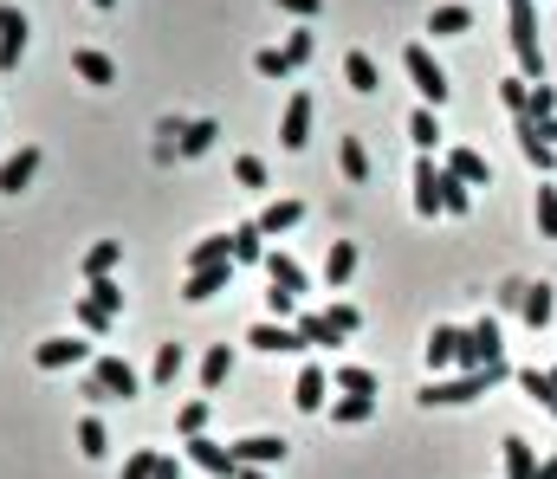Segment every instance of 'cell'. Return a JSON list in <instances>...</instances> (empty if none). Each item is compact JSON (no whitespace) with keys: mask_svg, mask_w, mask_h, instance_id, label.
Returning <instances> with one entry per match:
<instances>
[{"mask_svg":"<svg viewBox=\"0 0 557 479\" xmlns=\"http://www.w3.org/2000/svg\"><path fill=\"white\" fill-rule=\"evenodd\" d=\"M512 13V52H519L525 78H545V52H538V7L532 0H506Z\"/></svg>","mask_w":557,"mask_h":479,"instance_id":"obj_1","label":"cell"},{"mask_svg":"<svg viewBox=\"0 0 557 479\" xmlns=\"http://www.w3.org/2000/svg\"><path fill=\"white\" fill-rule=\"evenodd\" d=\"M486 389H493L486 369H467V376H428L421 408H460V402H473V395H486Z\"/></svg>","mask_w":557,"mask_h":479,"instance_id":"obj_2","label":"cell"},{"mask_svg":"<svg viewBox=\"0 0 557 479\" xmlns=\"http://www.w3.org/2000/svg\"><path fill=\"white\" fill-rule=\"evenodd\" d=\"M402 65H409V78H415L421 104H428V111H441V104H447V91H454V85H447V72L434 65V52H428V46H409V52H402Z\"/></svg>","mask_w":557,"mask_h":479,"instance_id":"obj_3","label":"cell"},{"mask_svg":"<svg viewBox=\"0 0 557 479\" xmlns=\"http://www.w3.org/2000/svg\"><path fill=\"white\" fill-rule=\"evenodd\" d=\"M188 460H195L201 473H214V479H240V460H234V447L208 441V434H188Z\"/></svg>","mask_w":557,"mask_h":479,"instance_id":"obj_4","label":"cell"},{"mask_svg":"<svg viewBox=\"0 0 557 479\" xmlns=\"http://www.w3.org/2000/svg\"><path fill=\"white\" fill-rule=\"evenodd\" d=\"M460 350H467V331H454V324H434V331H428V369H434V376L460 369Z\"/></svg>","mask_w":557,"mask_h":479,"instance_id":"obj_5","label":"cell"},{"mask_svg":"<svg viewBox=\"0 0 557 479\" xmlns=\"http://www.w3.org/2000/svg\"><path fill=\"white\" fill-rule=\"evenodd\" d=\"M499 357V318H480L467 331V350H460V369H486Z\"/></svg>","mask_w":557,"mask_h":479,"instance_id":"obj_6","label":"cell"},{"mask_svg":"<svg viewBox=\"0 0 557 479\" xmlns=\"http://www.w3.org/2000/svg\"><path fill=\"white\" fill-rule=\"evenodd\" d=\"M91 376L104 382V395H124V402H130V395H143V376L124 357H98V363H91Z\"/></svg>","mask_w":557,"mask_h":479,"instance_id":"obj_7","label":"cell"},{"mask_svg":"<svg viewBox=\"0 0 557 479\" xmlns=\"http://www.w3.org/2000/svg\"><path fill=\"white\" fill-rule=\"evenodd\" d=\"M227 285H234V259H221V266H195V272L182 279V298H195V305H201V298L227 292Z\"/></svg>","mask_w":557,"mask_h":479,"instance_id":"obj_8","label":"cell"},{"mask_svg":"<svg viewBox=\"0 0 557 479\" xmlns=\"http://www.w3.org/2000/svg\"><path fill=\"white\" fill-rule=\"evenodd\" d=\"M253 350H266V357H285V350H305V337H298V324H285V318H266L260 331L247 337Z\"/></svg>","mask_w":557,"mask_h":479,"instance_id":"obj_9","label":"cell"},{"mask_svg":"<svg viewBox=\"0 0 557 479\" xmlns=\"http://www.w3.org/2000/svg\"><path fill=\"white\" fill-rule=\"evenodd\" d=\"M279 143H285V149H305V143H311V98H305V91L285 104V117H279Z\"/></svg>","mask_w":557,"mask_h":479,"instance_id":"obj_10","label":"cell"},{"mask_svg":"<svg viewBox=\"0 0 557 479\" xmlns=\"http://www.w3.org/2000/svg\"><path fill=\"white\" fill-rule=\"evenodd\" d=\"M33 175H39V149L26 143V149H13V156L0 162V195H20V188L33 182Z\"/></svg>","mask_w":557,"mask_h":479,"instance_id":"obj_11","label":"cell"},{"mask_svg":"<svg viewBox=\"0 0 557 479\" xmlns=\"http://www.w3.org/2000/svg\"><path fill=\"white\" fill-rule=\"evenodd\" d=\"M234 460L240 467H279L285 441H273V434H247V441H234Z\"/></svg>","mask_w":557,"mask_h":479,"instance_id":"obj_12","label":"cell"},{"mask_svg":"<svg viewBox=\"0 0 557 479\" xmlns=\"http://www.w3.org/2000/svg\"><path fill=\"white\" fill-rule=\"evenodd\" d=\"M415 214H441V169H434V156H421L415 162Z\"/></svg>","mask_w":557,"mask_h":479,"instance_id":"obj_13","label":"cell"},{"mask_svg":"<svg viewBox=\"0 0 557 479\" xmlns=\"http://www.w3.org/2000/svg\"><path fill=\"white\" fill-rule=\"evenodd\" d=\"M447 175H460L467 188H493V169H486L480 149H447Z\"/></svg>","mask_w":557,"mask_h":479,"instance_id":"obj_14","label":"cell"},{"mask_svg":"<svg viewBox=\"0 0 557 479\" xmlns=\"http://www.w3.org/2000/svg\"><path fill=\"white\" fill-rule=\"evenodd\" d=\"M26 33H33V26H26V13L13 7V13H7V26H0V72H13V65H20Z\"/></svg>","mask_w":557,"mask_h":479,"instance_id":"obj_15","label":"cell"},{"mask_svg":"<svg viewBox=\"0 0 557 479\" xmlns=\"http://www.w3.org/2000/svg\"><path fill=\"white\" fill-rule=\"evenodd\" d=\"M72 72L85 78V85H117V65L104 59L98 46H78V52H72Z\"/></svg>","mask_w":557,"mask_h":479,"instance_id":"obj_16","label":"cell"},{"mask_svg":"<svg viewBox=\"0 0 557 479\" xmlns=\"http://www.w3.org/2000/svg\"><path fill=\"white\" fill-rule=\"evenodd\" d=\"M519 311H525V324H532V331H545V324H551V311H557L551 285H519Z\"/></svg>","mask_w":557,"mask_h":479,"instance_id":"obj_17","label":"cell"},{"mask_svg":"<svg viewBox=\"0 0 557 479\" xmlns=\"http://www.w3.org/2000/svg\"><path fill=\"white\" fill-rule=\"evenodd\" d=\"M344 78H350V91H363V98H376V91H383V72H376L370 52H350V59H344Z\"/></svg>","mask_w":557,"mask_h":479,"instance_id":"obj_18","label":"cell"},{"mask_svg":"<svg viewBox=\"0 0 557 479\" xmlns=\"http://www.w3.org/2000/svg\"><path fill=\"white\" fill-rule=\"evenodd\" d=\"M266 279H273V292H305V272H298V259L292 253H266Z\"/></svg>","mask_w":557,"mask_h":479,"instance_id":"obj_19","label":"cell"},{"mask_svg":"<svg viewBox=\"0 0 557 479\" xmlns=\"http://www.w3.org/2000/svg\"><path fill=\"white\" fill-rule=\"evenodd\" d=\"M234 266H266V234H260V221L234 227Z\"/></svg>","mask_w":557,"mask_h":479,"instance_id":"obj_20","label":"cell"},{"mask_svg":"<svg viewBox=\"0 0 557 479\" xmlns=\"http://www.w3.org/2000/svg\"><path fill=\"white\" fill-rule=\"evenodd\" d=\"M324 389H331V376H324V369H318V363H311V369H305V376H298V389H292V402H298V408H305V415H318V408H324Z\"/></svg>","mask_w":557,"mask_h":479,"instance_id":"obj_21","label":"cell"},{"mask_svg":"<svg viewBox=\"0 0 557 479\" xmlns=\"http://www.w3.org/2000/svg\"><path fill=\"white\" fill-rule=\"evenodd\" d=\"M33 357H39V369H65V363L85 357V344H78V337H46V344H39Z\"/></svg>","mask_w":557,"mask_h":479,"instance_id":"obj_22","label":"cell"},{"mask_svg":"<svg viewBox=\"0 0 557 479\" xmlns=\"http://www.w3.org/2000/svg\"><path fill=\"white\" fill-rule=\"evenodd\" d=\"M519 149H525V162H532V169H557V149L532 130V117H519Z\"/></svg>","mask_w":557,"mask_h":479,"instance_id":"obj_23","label":"cell"},{"mask_svg":"<svg viewBox=\"0 0 557 479\" xmlns=\"http://www.w3.org/2000/svg\"><path fill=\"white\" fill-rule=\"evenodd\" d=\"M298 337H305V350H331L337 344V331H331L324 311H298Z\"/></svg>","mask_w":557,"mask_h":479,"instance_id":"obj_24","label":"cell"},{"mask_svg":"<svg viewBox=\"0 0 557 479\" xmlns=\"http://www.w3.org/2000/svg\"><path fill=\"white\" fill-rule=\"evenodd\" d=\"M370 415H376V395H344V402H331V421H337V428H363Z\"/></svg>","mask_w":557,"mask_h":479,"instance_id":"obj_25","label":"cell"},{"mask_svg":"<svg viewBox=\"0 0 557 479\" xmlns=\"http://www.w3.org/2000/svg\"><path fill=\"white\" fill-rule=\"evenodd\" d=\"M221 259H234V234H208V240H195V253H188V272H195V266H221Z\"/></svg>","mask_w":557,"mask_h":479,"instance_id":"obj_26","label":"cell"},{"mask_svg":"<svg viewBox=\"0 0 557 479\" xmlns=\"http://www.w3.org/2000/svg\"><path fill=\"white\" fill-rule=\"evenodd\" d=\"M117 259H124V240H98V246L85 253V279H111Z\"/></svg>","mask_w":557,"mask_h":479,"instance_id":"obj_27","label":"cell"},{"mask_svg":"<svg viewBox=\"0 0 557 479\" xmlns=\"http://www.w3.org/2000/svg\"><path fill=\"white\" fill-rule=\"evenodd\" d=\"M350 272H357V246H350V240H331V253H324V279L344 285Z\"/></svg>","mask_w":557,"mask_h":479,"instance_id":"obj_28","label":"cell"},{"mask_svg":"<svg viewBox=\"0 0 557 479\" xmlns=\"http://www.w3.org/2000/svg\"><path fill=\"white\" fill-rule=\"evenodd\" d=\"M467 26H473L467 7H434V13H428V33H434V39H454V33H467Z\"/></svg>","mask_w":557,"mask_h":479,"instance_id":"obj_29","label":"cell"},{"mask_svg":"<svg viewBox=\"0 0 557 479\" xmlns=\"http://www.w3.org/2000/svg\"><path fill=\"white\" fill-rule=\"evenodd\" d=\"M227 376H234V344H214L208 357H201V382H208V389H221Z\"/></svg>","mask_w":557,"mask_h":479,"instance_id":"obj_30","label":"cell"},{"mask_svg":"<svg viewBox=\"0 0 557 479\" xmlns=\"http://www.w3.org/2000/svg\"><path fill=\"white\" fill-rule=\"evenodd\" d=\"M409 143L421 149V156H434V143H441V123H434V111L421 104V111L409 117Z\"/></svg>","mask_w":557,"mask_h":479,"instance_id":"obj_31","label":"cell"},{"mask_svg":"<svg viewBox=\"0 0 557 479\" xmlns=\"http://www.w3.org/2000/svg\"><path fill=\"white\" fill-rule=\"evenodd\" d=\"M337 162H344L350 182H370V149H363L357 136H344V143H337Z\"/></svg>","mask_w":557,"mask_h":479,"instance_id":"obj_32","label":"cell"},{"mask_svg":"<svg viewBox=\"0 0 557 479\" xmlns=\"http://www.w3.org/2000/svg\"><path fill=\"white\" fill-rule=\"evenodd\" d=\"M532 473H538L532 441H519V434H512V441H506V479H532Z\"/></svg>","mask_w":557,"mask_h":479,"instance_id":"obj_33","label":"cell"},{"mask_svg":"<svg viewBox=\"0 0 557 479\" xmlns=\"http://www.w3.org/2000/svg\"><path fill=\"white\" fill-rule=\"evenodd\" d=\"M214 136H221V123H214V117L188 123V130H182V156H208V149H214Z\"/></svg>","mask_w":557,"mask_h":479,"instance_id":"obj_34","label":"cell"},{"mask_svg":"<svg viewBox=\"0 0 557 479\" xmlns=\"http://www.w3.org/2000/svg\"><path fill=\"white\" fill-rule=\"evenodd\" d=\"M305 221V208H298V201H273V208L260 214V234H285V227H298Z\"/></svg>","mask_w":557,"mask_h":479,"instance_id":"obj_35","label":"cell"},{"mask_svg":"<svg viewBox=\"0 0 557 479\" xmlns=\"http://www.w3.org/2000/svg\"><path fill=\"white\" fill-rule=\"evenodd\" d=\"M467 208H473V188L441 169V214H467Z\"/></svg>","mask_w":557,"mask_h":479,"instance_id":"obj_36","label":"cell"},{"mask_svg":"<svg viewBox=\"0 0 557 479\" xmlns=\"http://www.w3.org/2000/svg\"><path fill=\"white\" fill-rule=\"evenodd\" d=\"M149 376H156V389H169V382L182 376V344H162V350H156V369H149Z\"/></svg>","mask_w":557,"mask_h":479,"instance_id":"obj_37","label":"cell"},{"mask_svg":"<svg viewBox=\"0 0 557 479\" xmlns=\"http://www.w3.org/2000/svg\"><path fill=\"white\" fill-rule=\"evenodd\" d=\"M78 454H85V460H104V421H98V415L78 421Z\"/></svg>","mask_w":557,"mask_h":479,"instance_id":"obj_38","label":"cell"},{"mask_svg":"<svg viewBox=\"0 0 557 479\" xmlns=\"http://www.w3.org/2000/svg\"><path fill=\"white\" fill-rule=\"evenodd\" d=\"M519 389L532 395V402H545L551 408V395H557V382H551V369H519Z\"/></svg>","mask_w":557,"mask_h":479,"instance_id":"obj_39","label":"cell"},{"mask_svg":"<svg viewBox=\"0 0 557 479\" xmlns=\"http://www.w3.org/2000/svg\"><path fill=\"white\" fill-rule=\"evenodd\" d=\"M91 305H104V311H111V318H117V311H124V285H117V279H91Z\"/></svg>","mask_w":557,"mask_h":479,"instance_id":"obj_40","label":"cell"},{"mask_svg":"<svg viewBox=\"0 0 557 479\" xmlns=\"http://www.w3.org/2000/svg\"><path fill=\"white\" fill-rule=\"evenodd\" d=\"M337 389H344V395H376V376H370V369H357V363H344V369H337Z\"/></svg>","mask_w":557,"mask_h":479,"instance_id":"obj_41","label":"cell"},{"mask_svg":"<svg viewBox=\"0 0 557 479\" xmlns=\"http://www.w3.org/2000/svg\"><path fill=\"white\" fill-rule=\"evenodd\" d=\"M499 98H506V111L525 117V104H532V78H506V85H499Z\"/></svg>","mask_w":557,"mask_h":479,"instance_id":"obj_42","label":"cell"},{"mask_svg":"<svg viewBox=\"0 0 557 479\" xmlns=\"http://www.w3.org/2000/svg\"><path fill=\"white\" fill-rule=\"evenodd\" d=\"M234 182H240V188H266V162H260V156H240V162H234Z\"/></svg>","mask_w":557,"mask_h":479,"instance_id":"obj_43","label":"cell"},{"mask_svg":"<svg viewBox=\"0 0 557 479\" xmlns=\"http://www.w3.org/2000/svg\"><path fill=\"white\" fill-rule=\"evenodd\" d=\"M538 234L557 240V188H538Z\"/></svg>","mask_w":557,"mask_h":479,"instance_id":"obj_44","label":"cell"},{"mask_svg":"<svg viewBox=\"0 0 557 479\" xmlns=\"http://www.w3.org/2000/svg\"><path fill=\"white\" fill-rule=\"evenodd\" d=\"M175 428H182V441H188V434H201V428H208V402H188L182 415H175Z\"/></svg>","mask_w":557,"mask_h":479,"instance_id":"obj_45","label":"cell"},{"mask_svg":"<svg viewBox=\"0 0 557 479\" xmlns=\"http://www.w3.org/2000/svg\"><path fill=\"white\" fill-rule=\"evenodd\" d=\"M253 72H260V78H285V72H292V52H260Z\"/></svg>","mask_w":557,"mask_h":479,"instance_id":"obj_46","label":"cell"},{"mask_svg":"<svg viewBox=\"0 0 557 479\" xmlns=\"http://www.w3.org/2000/svg\"><path fill=\"white\" fill-rule=\"evenodd\" d=\"M324 318H331V331H337V337H350V331L363 324V311H357V305H331Z\"/></svg>","mask_w":557,"mask_h":479,"instance_id":"obj_47","label":"cell"},{"mask_svg":"<svg viewBox=\"0 0 557 479\" xmlns=\"http://www.w3.org/2000/svg\"><path fill=\"white\" fill-rule=\"evenodd\" d=\"M525 117H557V91H551V85H532V104H525Z\"/></svg>","mask_w":557,"mask_h":479,"instance_id":"obj_48","label":"cell"},{"mask_svg":"<svg viewBox=\"0 0 557 479\" xmlns=\"http://www.w3.org/2000/svg\"><path fill=\"white\" fill-rule=\"evenodd\" d=\"M156 467H162V454H130L124 460V479H156Z\"/></svg>","mask_w":557,"mask_h":479,"instance_id":"obj_49","label":"cell"},{"mask_svg":"<svg viewBox=\"0 0 557 479\" xmlns=\"http://www.w3.org/2000/svg\"><path fill=\"white\" fill-rule=\"evenodd\" d=\"M78 324H85V331H111V311H104V305H91V298H85V305H78Z\"/></svg>","mask_w":557,"mask_h":479,"instance_id":"obj_50","label":"cell"},{"mask_svg":"<svg viewBox=\"0 0 557 479\" xmlns=\"http://www.w3.org/2000/svg\"><path fill=\"white\" fill-rule=\"evenodd\" d=\"M266 305H273V318L298 324V298H292V292H266Z\"/></svg>","mask_w":557,"mask_h":479,"instance_id":"obj_51","label":"cell"},{"mask_svg":"<svg viewBox=\"0 0 557 479\" xmlns=\"http://www.w3.org/2000/svg\"><path fill=\"white\" fill-rule=\"evenodd\" d=\"M285 52H292V65H305L311 59V33H292V39H285Z\"/></svg>","mask_w":557,"mask_h":479,"instance_id":"obj_52","label":"cell"},{"mask_svg":"<svg viewBox=\"0 0 557 479\" xmlns=\"http://www.w3.org/2000/svg\"><path fill=\"white\" fill-rule=\"evenodd\" d=\"M279 7H285V13H298V20H318L324 0H279Z\"/></svg>","mask_w":557,"mask_h":479,"instance_id":"obj_53","label":"cell"},{"mask_svg":"<svg viewBox=\"0 0 557 479\" xmlns=\"http://www.w3.org/2000/svg\"><path fill=\"white\" fill-rule=\"evenodd\" d=\"M532 130H538V136H545V143L557 149V117H532Z\"/></svg>","mask_w":557,"mask_h":479,"instance_id":"obj_54","label":"cell"},{"mask_svg":"<svg viewBox=\"0 0 557 479\" xmlns=\"http://www.w3.org/2000/svg\"><path fill=\"white\" fill-rule=\"evenodd\" d=\"M532 479H557V454H545V460H538V473Z\"/></svg>","mask_w":557,"mask_h":479,"instance_id":"obj_55","label":"cell"},{"mask_svg":"<svg viewBox=\"0 0 557 479\" xmlns=\"http://www.w3.org/2000/svg\"><path fill=\"white\" fill-rule=\"evenodd\" d=\"M156 479H182V467H175V460L162 454V467H156Z\"/></svg>","mask_w":557,"mask_h":479,"instance_id":"obj_56","label":"cell"},{"mask_svg":"<svg viewBox=\"0 0 557 479\" xmlns=\"http://www.w3.org/2000/svg\"><path fill=\"white\" fill-rule=\"evenodd\" d=\"M240 479H273V467H240Z\"/></svg>","mask_w":557,"mask_h":479,"instance_id":"obj_57","label":"cell"},{"mask_svg":"<svg viewBox=\"0 0 557 479\" xmlns=\"http://www.w3.org/2000/svg\"><path fill=\"white\" fill-rule=\"evenodd\" d=\"M91 7H117V0H91Z\"/></svg>","mask_w":557,"mask_h":479,"instance_id":"obj_58","label":"cell"},{"mask_svg":"<svg viewBox=\"0 0 557 479\" xmlns=\"http://www.w3.org/2000/svg\"><path fill=\"white\" fill-rule=\"evenodd\" d=\"M7 13H13V7H0V26H7Z\"/></svg>","mask_w":557,"mask_h":479,"instance_id":"obj_59","label":"cell"},{"mask_svg":"<svg viewBox=\"0 0 557 479\" xmlns=\"http://www.w3.org/2000/svg\"><path fill=\"white\" fill-rule=\"evenodd\" d=\"M551 415H557V395H551Z\"/></svg>","mask_w":557,"mask_h":479,"instance_id":"obj_60","label":"cell"},{"mask_svg":"<svg viewBox=\"0 0 557 479\" xmlns=\"http://www.w3.org/2000/svg\"><path fill=\"white\" fill-rule=\"evenodd\" d=\"M551 382H557V369H551Z\"/></svg>","mask_w":557,"mask_h":479,"instance_id":"obj_61","label":"cell"}]
</instances>
